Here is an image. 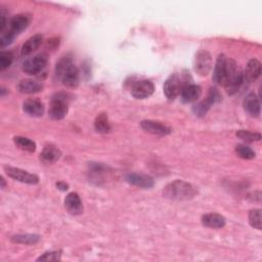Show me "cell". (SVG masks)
Segmentation results:
<instances>
[{
    "instance_id": "11",
    "label": "cell",
    "mask_w": 262,
    "mask_h": 262,
    "mask_svg": "<svg viewBox=\"0 0 262 262\" xmlns=\"http://www.w3.org/2000/svg\"><path fill=\"white\" fill-rule=\"evenodd\" d=\"M155 91V85L150 80H140L134 83L131 87V94L138 100H145L151 96Z\"/></svg>"
},
{
    "instance_id": "34",
    "label": "cell",
    "mask_w": 262,
    "mask_h": 262,
    "mask_svg": "<svg viewBox=\"0 0 262 262\" xmlns=\"http://www.w3.org/2000/svg\"><path fill=\"white\" fill-rule=\"evenodd\" d=\"M6 187V180H5V178L3 177L2 178V188H5Z\"/></svg>"
},
{
    "instance_id": "23",
    "label": "cell",
    "mask_w": 262,
    "mask_h": 262,
    "mask_svg": "<svg viewBox=\"0 0 262 262\" xmlns=\"http://www.w3.org/2000/svg\"><path fill=\"white\" fill-rule=\"evenodd\" d=\"M202 223L210 228H221L225 225V218L217 213H209L202 217Z\"/></svg>"
},
{
    "instance_id": "31",
    "label": "cell",
    "mask_w": 262,
    "mask_h": 262,
    "mask_svg": "<svg viewBox=\"0 0 262 262\" xmlns=\"http://www.w3.org/2000/svg\"><path fill=\"white\" fill-rule=\"evenodd\" d=\"M61 256L60 251H50V252H45L42 254L40 257L37 258V261H46V262H51V261H59Z\"/></svg>"
},
{
    "instance_id": "17",
    "label": "cell",
    "mask_w": 262,
    "mask_h": 262,
    "mask_svg": "<svg viewBox=\"0 0 262 262\" xmlns=\"http://www.w3.org/2000/svg\"><path fill=\"white\" fill-rule=\"evenodd\" d=\"M244 109L245 111L252 117H259L260 115V102L258 96L254 93L251 92L249 93L244 100Z\"/></svg>"
},
{
    "instance_id": "1",
    "label": "cell",
    "mask_w": 262,
    "mask_h": 262,
    "mask_svg": "<svg viewBox=\"0 0 262 262\" xmlns=\"http://www.w3.org/2000/svg\"><path fill=\"white\" fill-rule=\"evenodd\" d=\"M55 75L67 87H77L79 84V70L69 56L62 57L55 66Z\"/></svg>"
},
{
    "instance_id": "15",
    "label": "cell",
    "mask_w": 262,
    "mask_h": 262,
    "mask_svg": "<svg viewBox=\"0 0 262 262\" xmlns=\"http://www.w3.org/2000/svg\"><path fill=\"white\" fill-rule=\"evenodd\" d=\"M202 94V88L195 84H186L180 92L181 101L185 104L195 102Z\"/></svg>"
},
{
    "instance_id": "3",
    "label": "cell",
    "mask_w": 262,
    "mask_h": 262,
    "mask_svg": "<svg viewBox=\"0 0 262 262\" xmlns=\"http://www.w3.org/2000/svg\"><path fill=\"white\" fill-rule=\"evenodd\" d=\"M164 195L168 199L176 201H186L192 199L196 193L195 188L183 180H175L167 184L163 190Z\"/></svg>"
},
{
    "instance_id": "22",
    "label": "cell",
    "mask_w": 262,
    "mask_h": 262,
    "mask_svg": "<svg viewBox=\"0 0 262 262\" xmlns=\"http://www.w3.org/2000/svg\"><path fill=\"white\" fill-rule=\"evenodd\" d=\"M60 156H61L60 151L56 147L49 145L44 147L40 155V159L45 164H53L60 158Z\"/></svg>"
},
{
    "instance_id": "16",
    "label": "cell",
    "mask_w": 262,
    "mask_h": 262,
    "mask_svg": "<svg viewBox=\"0 0 262 262\" xmlns=\"http://www.w3.org/2000/svg\"><path fill=\"white\" fill-rule=\"evenodd\" d=\"M23 109L24 112L31 117H41L44 113V106L37 98H30L24 102Z\"/></svg>"
},
{
    "instance_id": "13",
    "label": "cell",
    "mask_w": 262,
    "mask_h": 262,
    "mask_svg": "<svg viewBox=\"0 0 262 262\" xmlns=\"http://www.w3.org/2000/svg\"><path fill=\"white\" fill-rule=\"evenodd\" d=\"M125 179L131 185L142 188H151L155 184L154 179L150 175L142 173H129L126 175Z\"/></svg>"
},
{
    "instance_id": "32",
    "label": "cell",
    "mask_w": 262,
    "mask_h": 262,
    "mask_svg": "<svg viewBox=\"0 0 262 262\" xmlns=\"http://www.w3.org/2000/svg\"><path fill=\"white\" fill-rule=\"evenodd\" d=\"M0 18H2V22H0V32L4 34V32L7 28V25H9L8 21H7V13L5 12L4 9L2 10V13H0Z\"/></svg>"
},
{
    "instance_id": "6",
    "label": "cell",
    "mask_w": 262,
    "mask_h": 262,
    "mask_svg": "<svg viewBox=\"0 0 262 262\" xmlns=\"http://www.w3.org/2000/svg\"><path fill=\"white\" fill-rule=\"evenodd\" d=\"M186 82V79L182 78L179 74H173L171 75L164 84V93H165L166 97L169 101H174L175 98L180 94L181 89L188 83Z\"/></svg>"
},
{
    "instance_id": "14",
    "label": "cell",
    "mask_w": 262,
    "mask_h": 262,
    "mask_svg": "<svg viewBox=\"0 0 262 262\" xmlns=\"http://www.w3.org/2000/svg\"><path fill=\"white\" fill-rule=\"evenodd\" d=\"M64 207L72 215H80L83 213V204L77 192H70L66 196Z\"/></svg>"
},
{
    "instance_id": "12",
    "label": "cell",
    "mask_w": 262,
    "mask_h": 262,
    "mask_svg": "<svg viewBox=\"0 0 262 262\" xmlns=\"http://www.w3.org/2000/svg\"><path fill=\"white\" fill-rule=\"evenodd\" d=\"M142 128L147 131V133L155 136H168L171 134V128L167 126L166 124H164L159 121H154V120H144L141 123Z\"/></svg>"
},
{
    "instance_id": "9",
    "label": "cell",
    "mask_w": 262,
    "mask_h": 262,
    "mask_svg": "<svg viewBox=\"0 0 262 262\" xmlns=\"http://www.w3.org/2000/svg\"><path fill=\"white\" fill-rule=\"evenodd\" d=\"M212 68V56L207 50H200L195 54L193 61V69L196 74L205 77L209 74Z\"/></svg>"
},
{
    "instance_id": "27",
    "label": "cell",
    "mask_w": 262,
    "mask_h": 262,
    "mask_svg": "<svg viewBox=\"0 0 262 262\" xmlns=\"http://www.w3.org/2000/svg\"><path fill=\"white\" fill-rule=\"evenodd\" d=\"M237 137L246 143H254L261 140L260 134L252 133V131L249 130H239L237 133Z\"/></svg>"
},
{
    "instance_id": "30",
    "label": "cell",
    "mask_w": 262,
    "mask_h": 262,
    "mask_svg": "<svg viewBox=\"0 0 262 262\" xmlns=\"http://www.w3.org/2000/svg\"><path fill=\"white\" fill-rule=\"evenodd\" d=\"M14 61V55L10 51H3L0 53V69L5 71L6 69L10 68L11 64Z\"/></svg>"
},
{
    "instance_id": "8",
    "label": "cell",
    "mask_w": 262,
    "mask_h": 262,
    "mask_svg": "<svg viewBox=\"0 0 262 262\" xmlns=\"http://www.w3.org/2000/svg\"><path fill=\"white\" fill-rule=\"evenodd\" d=\"M220 101H221V95L218 92V90L216 88H211L206 97V100L195 104L192 108V112L194 113L195 116L203 117L207 114V112L210 110V108L213 105L219 103Z\"/></svg>"
},
{
    "instance_id": "20",
    "label": "cell",
    "mask_w": 262,
    "mask_h": 262,
    "mask_svg": "<svg viewBox=\"0 0 262 262\" xmlns=\"http://www.w3.org/2000/svg\"><path fill=\"white\" fill-rule=\"evenodd\" d=\"M43 42V36L41 34H37L29 38L22 46L21 54L23 56H27L32 54L34 51H36Z\"/></svg>"
},
{
    "instance_id": "19",
    "label": "cell",
    "mask_w": 262,
    "mask_h": 262,
    "mask_svg": "<svg viewBox=\"0 0 262 262\" xmlns=\"http://www.w3.org/2000/svg\"><path fill=\"white\" fill-rule=\"evenodd\" d=\"M244 81H245V79H244L243 72L240 69H238V71L231 77V79H229L226 82V84L224 85L227 94L234 95L235 93H237L240 90V88L242 87Z\"/></svg>"
},
{
    "instance_id": "29",
    "label": "cell",
    "mask_w": 262,
    "mask_h": 262,
    "mask_svg": "<svg viewBox=\"0 0 262 262\" xmlns=\"http://www.w3.org/2000/svg\"><path fill=\"white\" fill-rule=\"evenodd\" d=\"M249 222L252 227L261 231L262 221H261V209L251 210L249 213Z\"/></svg>"
},
{
    "instance_id": "21",
    "label": "cell",
    "mask_w": 262,
    "mask_h": 262,
    "mask_svg": "<svg viewBox=\"0 0 262 262\" xmlns=\"http://www.w3.org/2000/svg\"><path fill=\"white\" fill-rule=\"evenodd\" d=\"M18 89L20 92L22 93H27V94H33V93H37L40 92L43 89V85L41 83H39L36 80H32V79H24L22 80L19 85H18Z\"/></svg>"
},
{
    "instance_id": "25",
    "label": "cell",
    "mask_w": 262,
    "mask_h": 262,
    "mask_svg": "<svg viewBox=\"0 0 262 262\" xmlns=\"http://www.w3.org/2000/svg\"><path fill=\"white\" fill-rule=\"evenodd\" d=\"M14 142H15L16 146L22 151L33 153L36 150V144L33 141H31L30 139L23 138V137H16L14 139Z\"/></svg>"
},
{
    "instance_id": "18",
    "label": "cell",
    "mask_w": 262,
    "mask_h": 262,
    "mask_svg": "<svg viewBox=\"0 0 262 262\" xmlns=\"http://www.w3.org/2000/svg\"><path fill=\"white\" fill-rule=\"evenodd\" d=\"M260 74H261L260 61L256 58H252L251 60H249L246 70L243 73L244 79L248 82H254L260 77Z\"/></svg>"
},
{
    "instance_id": "4",
    "label": "cell",
    "mask_w": 262,
    "mask_h": 262,
    "mask_svg": "<svg viewBox=\"0 0 262 262\" xmlns=\"http://www.w3.org/2000/svg\"><path fill=\"white\" fill-rule=\"evenodd\" d=\"M29 24L30 19L26 15H19L14 17L10 21L9 30L6 33H4L2 35V38H0V45H2V48H5L12 44L15 38L28 28Z\"/></svg>"
},
{
    "instance_id": "28",
    "label": "cell",
    "mask_w": 262,
    "mask_h": 262,
    "mask_svg": "<svg viewBox=\"0 0 262 262\" xmlns=\"http://www.w3.org/2000/svg\"><path fill=\"white\" fill-rule=\"evenodd\" d=\"M236 153L240 158L245 160H252L256 156L255 152L246 145H238L236 147Z\"/></svg>"
},
{
    "instance_id": "24",
    "label": "cell",
    "mask_w": 262,
    "mask_h": 262,
    "mask_svg": "<svg viewBox=\"0 0 262 262\" xmlns=\"http://www.w3.org/2000/svg\"><path fill=\"white\" fill-rule=\"evenodd\" d=\"M94 128L100 134H108L111 131V124L107 114L102 113L98 115L94 121Z\"/></svg>"
},
{
    "instance_id": "10",
    "label": "cell",
    "mask_w": 262,
    "mask_h": 262,
    "mask_svg": "<svg viewBox=\"0 0 262 262\" xmlns=\"http://www.w3.org/2000/svg\"><path fill=\"white\" fill-rule=\"evenodd\" d=\"M6 173L13 179L20 181L22 183L27 184H37L39 182V177L36 174L30 173L26 170L12 167V166H5Z\"/></svg>"
},
{
    "instance_id": "7",
    "label": "cell",
    "mask_w": 262,
    "mask_h": 262,
    "mask_svg": "<svg viewBox=\"0 0 262 262\" xmlns=\"http://www.w3.org/2000/svg\"><path fill=\"white\" fill-rule=\"evenodd\" d=\"M48 62V56L45 53H39L23 62V71L28 75H37L43 71Z\"/></svg>"
},
{
    "instance_id": "33",
    "label": "cell",
    "mask_w": 262,
    "mask_h": 262,
    "mask_svg": "<svg viewBox=\"0 0 262 262\" xmlns=\"http://www.w3.org/2000/svg\"><path fill=\"white\" fill-rule=\"evenodd\" d=\"M56 187L58 188V189H60V190H67L68 188H69V185L67 184V183H64V182H62V181H59V182H57L56 183Z\"/></svg>"
},
{
    "instance_id": "2",
    "label": "cell",
    "mask_w": 262,
    "mask_h": 262,
    "mask_svg": "<svg viewBox=\"0 0 262 262\" xmlns=\"http://www.w3.org/2000/svg\"><path fill=\"white\" fill-rule=\"evenodd\" d=\"M238 66L234 59L227 57L224 54H220L217 57L214 67L213 81L216 84L224 87L226 82L231 79V77L238 71Z\"/></svg>"
},
{
    "instance_id": "26",
    "label": "cell",
    "mask_w": 262,
    "mask_h": 262,
    "mask_svg": "<svg viewBox=\"0 0 262 262\" xmlns=\"http://www.w3.org/2000/svg\"><path fill=\"white\" fill-rule=\"evenodd\" d=\"M12 241L14 243L23 244V245H34L37 244L40 241V236L38 235H17L12 238Z\"/></svg>"
},
{
    "instance_id": "5",
    "label": "cell",
    "mask_w": 262,
    "mask_h": 262,
    "mask_svg": "<svg viewBox=\"0 0 262 262\" xmlns=\"http://www.w3.org/2000/svg\"><path fill=\"white\" fill-rule=\"evenodd\" d=\"M68 97L64 93H56L52 96L50 107H49V117L53 120H61L68 114L69 110Z\"/></svg>"
}]
</instances>
